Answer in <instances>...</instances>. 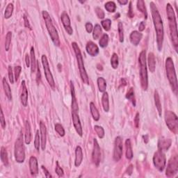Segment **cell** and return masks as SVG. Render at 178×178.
<instances>
[{"mask_svg":"<svg viewBox=\"0 0 178 178\" xmlns=\"http://www.w3.org/2000/svg\"><path fill=\"white\" fill-rule=\"evenodd\" d=\"M150 9L152 12V16H153V24L156 31L157 48L159 49V51H161L164 36L163 22H162L161 17L160 15V14H159L156 5L154 4V3L153 2H150Z\"/></svg>","mask_w":178,"mask_h":178,"instance_id":"1","label":"cell"},{"mask_svg":"<svg viewBox=\"0 0 178 178\" xmlns=\"http://www.w3.org/2000/svg\"><path fill=\"white\" fill-rule=\"evenodd\" d=\"M166 14L167 16H168L170 34H171L172 43V44H173L175 49L176 50V52H177L178 36L176 17H175V12L173 9H172V6L170 4H167L166 5Z\"/></svg>","mask_w":178,"mask_h":178,"instance_id":"2","label":"cell"},{"mask_svg":"<svg viewBox=\"0 0 178 178\" xmlns=\"http://www.w3.org/2000/svg\"><path fill=\"white\" fill-rule=\"evenodd\" d=\"M166 75L168 77L170 84H171V88L173 93L177 95V75L175 72V69L174 66V63L171 57H168L166 60Z\"/></svg>","mask_w":178,"mask_h":178,"instance_id":"3","label":"cell"},{"mask_svg":"<svg viewBox=\"0 0 178 178\" xmlns=\"http://www.w3.org/2000/svg\"><path fill=\"white\" fill-rule=\"evenodd\" d=\"M138 63H139L140 66V79L141 87H142L143 90L147 91L148 87V77L145 50H143L140 53L139 57H138Z\"/></svg>","mask_w":178,"mask_h":178,"instance_id":"4","label":"cell"},{"mask_svg":"<svg viewBox=\"0 0 178 178\" xmlns=\"http://www.w3.org/2000/svg\"><path fill=\"white\" fill-rule=\"evenodd\" d=\"M43 17L44 20V22H45L47 29H48V31L49 34V36H50L52 42L54 43V45L59 46L60 40H59L58 32H57V30L56 29V28H55V27L53 25V22H52L50 15H49L48 11L44 10V11H43Z\"/></svg>","mask_w":178,"mask_h":178,"instance_id":"5","label":"cell"},{"mask_svg":"<svg viewBox=\"0 0 178 178\" xmlns=\"http://www.w3.org/2000/svg\"><path fill=\"white\" fill-rule=\"evenodd\" d=\"M72 48L74 49L75 53L76 55V59H77V64H78V67H79V72H80V76L81 78H82V80L83 81V82L86 83V84H88L89 83V79H88V76L86 73L85 67H84V64H83V60L82 53H81L80 49L78 46V44L76 43H72Z\"/></svg>","mask_w":178,"mask_h":178,"instance_id":"6","label":"cell"},{"mask_svg":"<svg viewBox=\"0 0 178 178\" xmlns=\"http://www.w3.org/2000/svg\"><path fill=\"white\" fill-rule=\"evenodd\" d=\"M22 137V135L20 134L15 143L14 154L15 160L17 163H23L25 159V152Z\"/></svg>","mask_w":178,"mask_h":178,"instance_id":"7","label":"cell"},{"mask_svg":"<svg viewBox=\"0 0 178 178\" xmlns=\"http://www.w3.org/2000/svg\"><path fill=\"white\" fill-rule=\"evenodd\" d=\"M165 121H166L168 129L176 134L178 130V120L177 115L172 111H166L165 112Z\"/></svg>","mask_w":178,"mask_h":178,"instance_id":"8","label":"cell"},{"mask_svg":"<svg viewBox=\"0 0 178 178\" xmlns=\"http://www.w3.org/2000/svg\"><path fill=\"white\" fill-rule=\"evenodd\" d=\"M153 164L154 166H155V168L159 171L162 172L164 171L166 164V156H165L164 152L158 150L154 153L153 157Z\"/></svg>","mask_w":178,"mask_h":178,"instance_id":"9","label":"cell"},{"mask_svg":"<svg viewBox=\"0 0 178 178\" xmlns=\"http://www.w3.org/2000/svg\"><path fill=\"white\" fill-rule=\"evenodd\" d=\"M41 60H42V64H43V65L44 75H45L46 79L47 81H48L49 86H50L51 87L54 89L55 88V82H54L53 76H52V74L51 72V70L50 69H49V63L45 55H43V56H42Z\"/></svg>","mask_w":178,"mask_h":178,"instance_id":"10","label":"cell"},{"mask_svg":"<svg viewBox=\"0 0 178 178\" xmlns=\"http://www.w3.org/2000/svg\"><path fill=\"white\" fill-rule=\"evenodd\" d=\"M178 171V157L175 155L170 159L168 166H167L166 175L168 177H174Z\"/></svg>","mask_w":178,"mask_h":178,"instance_id":"11","label":"cell"},{"mask_svg":"<svg viewBox=\"0 0 178 178\" xmlns=\"http://www.w3.org/2000/svg\"><path fill=\"white\" fill-rule=\"evenodd\" d=\"M122 156V139L120 137H117L115 139L113 157L115 161H118Z\"/></svg>","mask_w":178,"mask_h":178,"instance_id":"12","label":"cell"},{"mask_svg":"<svg viewBox=\"0 0 178 178\" xmlns=\"http://www.w3.org/2000/svg\"><path fill=\"white\" fill-rule=\"evenodd\" d=\"M94 145H93V150L92 153V159L94 162V164L96 165V166H98L101 160V151L100 148L98 144V141L95 138L93 141Z\"/></svg>","mask_w":178,"mask_h":178,"instance_id":"13","label":"cell"},{"mask_svg":"<svg viewBox=\"0 0 178 178\" xmlns=\"http://www.w3.org/2000/svg\"><path fill=\"white\" fill-rule=\"evenodd\" d=\"M61 18L63 25H64L65 31H67V33H68L69 35H72L73 30L71 27V23H70V20L68 15L65 12H64L61 14Z\"/></svg>","mask_w":178,"mask_h":178,"instance_id":"14","label":"cell"},{"mask_svg":"<svg viewBox=\"0 0 178 178\" xmlns=\"http://www.w3.org/2000/svg\"><path fill=\"white\" fill-rule=\"evenodd\" d=\"M72 116L73 125H74V127L76 130V132H77V133L80 136V137H82L83 130H82V125H81V122H80L79 115H78L77 113L72 112Z\"/></svg>","mask_w":178,"mask_h":178,"instance_id":"15","label":"cell"},{"mask_svg":"<svg viewBox=\"0 0 178 178\" xmlns=\"http://www.w3.org/2000/svg\"><path fill=\"white\" fill-rule=\"evenodd\" d=\"M70 91H71L72 95V112L78 113V111H79V106H78V103L75 95V86L72 81L70 82Z\"/></svg>","mask_w":178,"mask_h":178,"instance_id":"16","label":"cell"},{"mask_svg":"<svg viewBox=\"0 0 178 178\" xmlns=\"http://www.w3.org/2000/svg\"><path fill=\"white\" fill-rule=\"evenodd\" d=\"M86 49L87 53L91 56H96L99 53V48L95 43L89 41L86 44Z\"/></svg>","mask_w":178,"mask_h":178,"instance_id":"17","label":"cell"},{"mask_svg":"<svg viewBox=\"0 0 178 178\" xmlns=\"http://www.w3.org/2000/svg\"><path fill=\"white\" fill-rule=\"evenodd\" d=\"M40 131L41 137V148L42 150H44L46 147V139H47V129L43 121L40 122Z\"/></svg>","mask_w":178,"mask_h":178,"instance_id":"18","label":"cell"},{"mask_svg":"<svg viewBox=\"0 0 178 178\" xmlns=\"http://www.w3.org/2000/svg\"><path fill=\"white\" fill-rule=\"evenodd\" d=\"M29 169L31 175L36 176L38 174V160L35 157H31L29 159Z\"/></svg>","mask_w":178,"mask_h":178,"instance_id":"19","label":"cell"},{"mask_svg":"<svg viewBox=\"0 0 178 178\" xmlns=\"http://www.w3.org/2000/svg\"><path fill=\"white\" fill-rule=\"evenodd\" d=\"M171 140L169 138H162L159 139L158 143V148L159 150H161L162 152L167 151L171 147Z\"/></svg>","mask_w":178,"mask_h":178,"instance_id":"20","label":"cell"},{"mask_svg":"<svg viewBox=\"0 0 178 178\" xmlns=\"http://www.w3.org/2000/svg\"><path fill=\"white\" fill-rule=\"evenodd\" d=\"M21 103L24 106H27L28 103V91L25 81L22 82V93L20 95Z\"/></svg>","mask_w":178,"mask_h":178,"instance_id":"21","label":"cell"},{"mask_svg":"<svg viewBox=\"0 0 178 178\" xmlns=\"http://www.w3.org/2000/svg\"><path fill=\"white\" fill-rule=\"evenodd\" d=\"M142 37H143L142 33L137 31H134L131 33L130 38L131 43H132L134 45L137 46L139 44L141 40L142 39Z\"/></svg>","mask_w":178,"mask_h":178,"instance_id":"22","label":"cell"},{"mask_svg":"<svg viewBox=\"0 0 178 178\" xmlns=\"http://www.w3.org/2000/svg\"><path fill=\"white\" fill-rule=\"evenodd\" d=\"M83 161V152L80 146H77L75 149V165L76 167H79Z\"/></svg>","mask_w":178,"mask_h":178,"instance_id":"23","label":"cell"},{"mask_svg":"<svg viewBox=\"0 0 178 178\" xmlns=\"http://www.w3.org/2000/svg\"><path fill=\"white\" fill-rule=\"evenodd\" d=\"M148 67L149 70H150L151 72H154L155 71V68H156V60L154 55L153 52H150L148 54Z\"/></svg>","mask_w":178,"mask_h":178,"instance_id":"24","label":"cell"},{"mask_svg":"<svg viewBox=\"0 0 178 178\" xmlns=\"http://www.w3.org/2000/svg\"><path fill=\"white\" fill-rule=\"evenodd\" d=\"M154 103H155L156 108H157V109L159 116H161L162 108H161V101H160V97H159L158 91L157 90L154 91Z\"/></svg>","mask_w":178,"mask_h":178,"instance_id":"25","label":"cell"},{"mask_svg":"<svg viewBox=\"0 0 178 178\" xmlns=\"http://www.w3.org/2000/svg\"><path fill=\"white\" fill-rule=\"evenodd\" d=\"M2 83H3V87H4L5 94H6V95L7 97V98L9 99V100L10 101L12 99L11 90H10V86H9V83H8L6 78L5 77H4L3 79H2Z\"/></svg>","mask_w":178,"mask_h":178,"instance_id":"26","label":"cell"},{"mask_svg":"<svg viewBox=\"0 0 178 178\" xmlns=\"http://www.w3.org/2000/svg\"><path fill=\"white\" fill-rule=\"evenodd\" d=\"M25 143L26 144L29 145L31 143V127L29 121L25 122Z\"/></svg>","mask_w":178,"mask_h":178,"instance_id":"27","label":"cell"},{"mask_svg":"<svg viewBox=\"0 0 178 178\" xmlns=\"http://www.w3.org/2000/svg\"><path fill=\"white\" fill-rule=\"evenodd\" d=\"M125 148H126V157L130 160L133 157V151L132 143H131V141L129 138L125 141Z\"/></svg>","mask_w":178,"mask_h":178,"instance_id":"28","label":"cell"},{"mask_svg":"<svg viewBox=\"0 0 178 178\" xmlns=\"http://www.w3.org/2000/svg\"><path fill=\"white\" fill-rule=\"evenodd\" d=\"M102 104H103V107L105 112H108L109 111V95L108 93L104 92L102 97Z\"/></svg>","mask_w":178,"mask_h":178,"instance_id":"29","label":"cell"},{"mask_svg":"<svg viewBox=\"0 0 178 178\" xmlns=\"http://www.w3.org/2000/svg\"><path fill=\"white\" fill-rule=\"evenodd\" d=\"M30 54H31V72H34L36 68H37V61L36 60L35 57V52H34V48H31V51H30Z\"/></svg>","mask_w":178,"mask_h":178,"instance_id":"30","label":"cell"},{"mask_svg":"<svg viewBox=\"0 0 178 178\" xmlns=\"http://www.w3.org/2000/svg\"><path fill=\"white\" fill-rule=\"evenodd\" d=\"M90 109H91V113L92 114V116L93 118V119L95 120V121H98L99 120V118H100V115L98 111V110L97 109L96 106H95L93 103H90Z\"/></svg>","mask_w":178,"mask_h":178,"instance_id":"31","label":"cell"},{"mask_svg":"<svg viewBox=\"0 0 178 178\" xmlns=\"http://www.w3.org/2000/svg\"><path fill=\"white\" fill-rule=\"evenodd\" d=\"M137 9L144 15V16H145V18L146 19L148 17V13L144 1H143V0H138L137 2Z\"/></svg>","mask_w":178,"mask_h":178,"instance_id":"32","label":"cell"},{"mask_svg":"<svg viewBox=\"0 0 178 178\" xmlns=\"http://www.w3.org/2000/svg\"><path fill=\"white\" fill-rule=\"evenodd\" d=\"M98 86L99 91L102 93H104L106 89V80L103 77H99L98 79Z\"/></svg>","mask_w":178,"mask_h":178,"instance_id":"33","label":"cell"},{"mask_svg":"<svg viewBox=\"0 0 178 178\" xmlns=\"http://www.w3.org/2000/svg\"><path fill=\"white\" fill-rule=\"evenodd\" d=\"M126 98L129 99V100L132 103L134 106H136V99H135V95H134V91L133 88H130L129 91H127Z\"/></svg>","mask_w":178,"mask_h":178,"instance_id":"34","label":"cell"},{"mask_svg":"<svg viewBox=\"0 0 178 178\" xmlns=\"http://www.w3.org/2000/svg\"><path fill=\"white\" fill-rule=\"evenodd\" d=\"M1 160L4 166H7L9 164V158H8V154L6 148L2 147L1 148Z\"/></svg>","mask_w":178,"mask_h":178,"instance_id":"35","label":"cell"},{"mask_svg":"<svg viewBox=\"0 0 178 178\" xmlns=\"http://www.w3.org/2000/svg\"><path fill=\"white\" fill-rule=\"evenodd\" d=\"M102 33H103V30H102V27H100V25H96L93 29V38L95 39V40H98V39L100 37Z\"/></svg>","mask_w":178,"mask_h":178,"instance_id":"36","label":"cell"},{"mask_svg":"<svg viewBox=\"0 0 178 178\" xmlns=\"http://www.w3.org/2000/svg\"><path fill=\"white\" fill-rule=\"evenodd\" d=\"M13 12H14V4L10 3L6 8V10H5L4 12L5 18H6V19H9V18H10L11 17Z\"/></svg>","mask_w":178,"mask_h":178,"instance_id":"37","label":"cell"},{"mask_svg":"<svg viewBox=\"0 0 178 178\" xmlns=\"http://www.w3.org/2000/svg\"><path fill=\"white\" fill-rule=\"evenodd\" d=\"M109 43V36L104 33L103 36H102V38H100V40L99 41V44L100 45L101 48H106V47L108 45Z\"/></svg>","mask_w":178,"mask_h":178,"instance_id":"38","label":"cell"},{"mask_svg":"<svg viewBox=\"0 0 178 178\" xmlns=\"http://www.w3.org/2000/svg\"><path fill=\"white\" fill-rule=\"evenodd\" d=\"M118 34H119V41L120 43H123L124 41V29H123V25L121 22H118Z\"/></svg>","mask_w":178,"mask_h":178,"instance_id":"39","label":"cell"},{"mask_svg":"<svg viewBox=\"0 0 178 178\" xmlns=\"http://www.w3.org/2000/svg\"><path fill=\"white\" fill-rule=\"evenodd\" d=\"M105 9L109 13H114L116 10V4L114 2H108L105 4Z\"/></svg>","mask_w":178,"mask_h":178,"instance_id":"40","label":"cell"},{"mask_svg":"<svg viewBox=\"0 0 178 178\" xmlns=\"http://www.w3.org/2000/svg\"><path fill=\"white\" fill-rule=\"evenodd\" d=\"M118 56L117 54L114 53L111 59V64L112 68L114 69H117L118 67Z\"/></svg>","mask_w":178,"mask_h":178,"instance_id":"41","label":"cell"},{"mask_svg":"<svg viewBox=\"0 0 178 178\" xmlns=\"http://www.w3.org/2000/svg\"><path fill=\"white\" fill-rule=\"evenodd\" d=\"M11 38L12 33L10 31H9L6 36V40H5V49H6V51H9L10 48V43H11Z\"/></svg>","mask_w":178,"mask_h":178,"instance_id":"42","label":"cell"},{"mask_svg":"<svg viewBox=\"0 0 178 178\" xmlns=\"http://www.w3.org/2000/svg\"><path fill=\"white\" fill-rule=\"evenodd\" d=\"M94 130H95V132L98 134V137L99 138H103L104 137V130L102 127L99 126V125H95L94 127Z\"/></svg>","mask_w":178,"mask_h":178,"instance_id":"43","label":"cell"},{"mask_svg":"<svg viewBox=\"0 0 178 178\" xmlns=\"http://www.w3.org/2000/svg\"><path fill=\"white\" fill-rule=\"evenodd\" d=\"M102 26L104 29V30L108 31L110 30V28H111V20L109 19H106L103 21H102L101 22Z\"/></svg>","mask_w":178,"mask_h":178,"instance_id":"44","label":"cell"},{"mask_svg":"<svg viewBox=\"0 0 178 178\" xmlns=\"http://www.w3.org/2000/svg\"><path fill=\"white\" fill-rule=\"evenodd\" d=\"M55 130L56 132L61 136V137H64L65 136V130L64 128L63 127L62 125L59 123L55 125Z\"/></svg>","mask_w":178,"mask_h":178,"instance_id":"45","label":"cell"},{"mask_svg":"<svg viewBox=\"0 0 178 178\" xmlns=\"http://www.w3.org/2000/svg\"><path fill=\"white\" fill-rule=\"evenodd\" d=\"M41 139H40V135H39V131L37 130L36 134V137H35V140H34V146L35 148L37 150H39L40 149V143H41Z\"/></svg>","mask_w":178,"mask_h":178,"instance_id":"46","label":"cell"},{"mask_svg":"<svg viewBox=\"0 0 178 178\" xmlns=\"http://www.w3.org/2000/svg\"><path fill=\"white\" fill-rule=\"evenodd\" d=\"M95 14L97 15V16H98V18H99V19H103V18L104 17V15H104V11L100 9V8H99V7L95 8Z\"/></svg>","mask_w":178,"mask_h":178,"instance_id":"47","label":"cell"},{"mask_svg":"<svg viewBox=\"0 0 178 178\" xmlns=\"http://www.w3.org/2000/svg\"><path fill=\"white\" fill-rule=\"evenodd\" d=\"M55 171H56V173L58 175L59 177H61L64 176V170H63L61 167L59 166L58 161L56 162V169H55Z\"/></svg>","mask_w":178,"mask_h":178,"instance_id":"48","label":"cell"},{"mask_svg":"<svg viewBox=\"0 0 178 178\" xmlns=\"http://www.w3.org/2000/svg\"><path fill=\"white\" fill-rule=\"evenodd\" d=\"M21 71H22V67L20 66V65L15 67V81H17L18 79H19Z\"/></svg>","mask_w":178,"mask_h":178,"instance_id":"49","label":"cell"},{"mask_svg":"<svg viewBox=\"0 0 178 178\" xmlns=\"http://www.w3.org/2000/svg\"><path fill=\"white\" fill-rule=\"evenodd\" d=\"M8 72H9V78L10 82L11 83H14V73H13V70L11 66H9L8 68Z\"/></svg>","mask_w":178,"mask_h":178,"instance_id":"50","label":"cell"},{"mask_svg":"<svg viewBox=\"0 0 178 178\" xmlns=\"http://www.w3.org/2000/svg\"><path fill=\"white\" fill-rule=\"evenodd\" d=\"M0 120H1L2 127L3 128V129H4V128L6 127V120H5L4 113H3V111H2V109L1 110V117H0Z\"/></svg>","mask_w":178,"mask_h":178,"instance_id":"51","label":"cell"},{"mask_svg":"<svg viewBox=\"0 0 178 178\" xmlns=\"http://www.w3.org/2000/svg\"><path fill=\"white\" fill-rule=\"evenodd\" d=\"M85 28H86V30L87 31L88 33H91L92 32V30H93V25L91 24V22H87L85 25Z\"/></svg>","mask_w":178,"mask_h":178,"instance_id":"52","label":"cell"},{"mask_svg":"<svg viewBox=\"0 0 178 178\" xmlns=\"http://www.w3.org/2000/svg\"><path fill=\"white\" fill-rule=\"evenodd\" d=\"M128 16H129L130 18L133 17L134 16V14L133 10H132V2H130V6H129V10H128Z\"/></svg>","mask_w":178,"mask_h":178,"instance_id":"53","label":"cell"},{"mask_svg":"<svg viewBox=\"0 0 178 178\" xmlns=\"http://www.w3.org/2000/svg\"><path fill=\"white\" fill-rule=\"evenodd\" d=\"M139 121H140V118H139V114L137 113V115H136L135 118H134V124L135 126L137 128L139 127Z\"/></svg>","mask_w":178,"mask_h":178,"instance_id":"54","label":"cell"},{"mask_svg":"<svg viewBox=\"0 0 178 178\" xmlns=\"http://www.w3.org/2000/svg\"><path fill=\"white\" fill-rule=\"evenodd\" d=\"M42 169L43 170V171H44V174H45V176H46L47 177H52V175H50V173H49V171H48V170H47L45 168H44V166H42Z\"/></svg>","mask_w":178,"mask_h":178,"instance_id":"55","label":"cell"},{"mask_svg":"<svg viewBox=\"0 0 178 178\" xmlns=\"http://www.w3.org/2000/svg\"><path fill=\"white\" fill-rule=\"evenodd\" d=\"M145 24L144 22H141L139 25V27H138V29H139V31H143L145 30Z\"/></svg>","mask_w":178,"mask_h":178,"instance_id":"56","label":"cell"},{"mask_svg":"<svg viewBox=\"0 0 178 178\" xmlns=\"http://www.w3.org/2000/svg\"><path fill=\"white\" fill-rule=\"evenodd\" d=\"M24 20H25V27L31 29L29 22V20L27 19V17H26V15H24Z\"/></svg>","mask_w":178,"mask_h":178,"instance_id":"57","label":"cell"},{"mask_svg":"<svg viewBox=\"0 0 178 178\" xmlns=\"http://www.w3.org/2000/svg\"><path fill=\"white\" fill-rule=\"evenodd\" d=\"M25 62H26V65H27V67H29L30 65V60H29V55L27 54L26 55V57H25Z\"/></svg>","mask_w":178,"mask_h":178,"instance_id":"58","label":"cell"},{"mask_svg":"<svg viewBox=\"0 0 178 178\" xmlns=\"http://www.w3.org/2000/svg\"><path fill=\"white\" fill-rule=\"evenodd\" d=\"M132 171H133V166H132V165H130V166L128 167V168L127 170V172H129V175H131L132 174Z\"/></svg>","mask_w":178,"mask_h":178,"instance_id":"59","label":"cell"},{"mask_svg":"<svg viewBox=\"0 0 178 178\" xmlns=\"http://www.w3.org/2000/svg\"><path fill=\"white\" fill-rule=\"evenodd\" d=\"M118 2L120 5H125L128 3V1H127V0H125V1H120V0H118Z\"/></svg>","mask_w":178,"mask_h":178,"instance_id":"60","label":"cell"},{"mask_svg":"<svg viewBox=\"0 0 178 178\" xmlns=\"http://www.w3.org/2000/svg\"><path fill=\"white\" fill-rule=\"evenodd\" d=\"M119 15H119V14H118V15H116V18H118V17H118Z\"/></svg>","mask_w":178,"mask_h":178,"instance_id":"61","label":"cell"}]
</instances>
